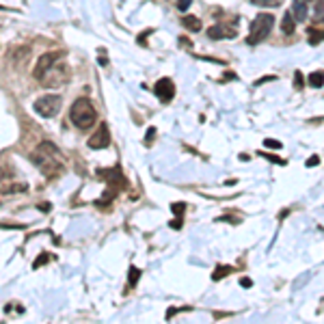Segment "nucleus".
Wrapping results in <instances>:
<instances>
[{
  "label": "nucleus",
  "instance_id": "obj_1",
  "mask_svg": "<svg viewBox=\"0 0 324 324\" xmlns=\"http://www.w3.org/2000/svg\"><path fill=\"white\" fill-rule=\"evenodd\" d=\"M31 160L37 164V169L46 177L61 175V171H63V167H65L61 149L54 145V143H48V141L39 143V145L35 147V152L31 153Z\"/></svg>",
  "mask_w": 324,
  "mask_h": 324
},
{
  "label": "nucleus",
  "instance_id": "obj_2",
  "mask_svg": "<svg viewBox=\"0 0 324 324\" xmlns=\"http://www.w3.org/2000/svg\"><path fill=\"white\" fill-rule=\"evenodd\" d=\"M69 119H72V123L78 130H89V128L95 126L97 111L89 97H78L76 102L72 104V108H69Z\"/></svg>",
  "mask_w": 324,
  "mask_h": 324
},
{
  "label": "nucleus",
  "instance_id": "obj_3",
  "mask_svg": "<svg viewBox=\"0 0 324 324\" xmlns=\"http://www.w3.org/2000/svg\"><path fill=\"white\" fill-rule=\"evenodd\" d=\"M275 26V16L272 13H257L255 19L251 22V33L247 37V46H257L270 35Z\"/></svg>",
  "mask_w": 324,
  "mask_h": 324
},
{
  "label": "nucleus",
  "instance_id": "obj_4",
  "mask_svg": "<svg viewBox=\"0 0 324 324\" xmlns=\"http://www.w3.org/2000/svg\"><path fill=\"white\" fill-rule=\"evenodd\" d=\"M33 108H35V113L41 114V117H46V119L57 117L58 111H61V95L50 93V95L37 97V99H35V104H33Z\"/></svg>",
  "mask_w": 324,
  "mask_h": 324
},
{
  "label": "nucleus",
  "instance_id": "obj_5",
  "mask_svg": "<svg viewBox=\"0 0 324 324\" xmlns=\"http://www.w3.org/2000/svg\"><path fill=\"white\" fill-rule=\"evenodd\" d=\"M67 76H69V72H67V67H65V63L57 61L41 78H39V82H41L43 87H48V89H58V87H63V84L67 82Z\"/></svg>",
  "mask_w": 324,
  "mask_h": 324
},
{
  "label": "nucleus",
  "instance_id": "obj_6",
  "mask_svg": "<svg viewBox=\"0 0 324 324\" xmlns=\"http://www.w3.org/2000/svg\"><path fill=\"white\" fill-rule=\"evenodd\" d=\"M63 54H65V52H61V50H57V52L41 54V57H39V61H37V65H35V69H33V76L39 80V78H41L43 74H46V72H48L50 67H52L54 63H57V61H61V58H63Z\"/></svg>",
  "mask_w": 324,
  "mask_h": 324
},
{
  "label": "nucleus",
  "instance_id": "obj_7",
  "mask_svg": "<svg viewBox=\"0 0 324 324\" xmlns=\"http://www.w3.org/2000/svg\"><path fill=\"white\" fill-rule=\"evenodd\" d=\"M153 93H156V97L162 104H169L175 97V84H173L171 78H160V80L153 84Z\"/></svg>",
  "mask_w": 324,
  "mask_h": 324
},
{
  "label": "nucleus",
  "instance_id": "obj_8",
  "mask_svg": "<svg viewBox=\"0 0 324 324\" xmlns=\"http://www.w3.org/2000/svg\"><path fill=\"white\" fill-rule=\"evenodd\" d=\"M97 177H102L111 188H117V186L123 188L128 184L126 177H123V173L119 171L117 167H113V169H97Z\"/></svg>",
  "mask_w": 324,
  "mask_h": 324
},
{
  "label": "nucleus",
  "instance_id": "obj_9",
  "mask_svg": "<svg viewBox=\"0 0 324 324\" xmlns=\"http://www.w3.org/2000/svg\"><path fill=\"white\" fill-rule=\"evenodd\" d=\"M87 145L91 147V149H104V147L111 145V132H108L106 123H102V126H99L97 132L87 141Z\"/></svg>",
  "mask_w": 324,
  "mask_h": 324
},
{
  "label": "nucleus",
  "instance_id": "obj_10",
  "mask_svg": "<svg viewBox=\"0 0 324 324\" xmlns=\"http://www.w3.org/2000/svg\"><path fill=\"white\" fill-rule=\"evenodd\" d=\"M238 35V31L233 26H225V24H214V26L208 28V37L210 39H233Z\"/></svg>",
  "mask_w": 324,
  "mask_h": 324
},
{
  "label": "nucleus",
  "instance_id": "obj_11",
  "mask_svg": "<svg viewBox=\"0 0 324 324\" xmlns=\"http://www.w3.org/2000/svg\"><path fill=\"white\" fill-rule=\"evenodd\" d=\"M28 184L24 182H13V179H0V192L2 194H16V192H26Z\"/></svg>",
  "mask_w": 324,
  "mask_h": 324
},
{
  "label": "nucleus",
  "instance_id": "obj_12",
  "mask_svg": "<svg viewBox=\"0 0 324 324\" xmlns=\"http://www.w3.org/2000/svg\"><path fill=\"white\" fill-rule=\"evenodd\" d=\"M307 0H294L292 2V16L296 22H307V13H309V7H307Z\"/></svg>",
  "mask_w": 324,
  "mask_h": 324
},
{
  "label": "nucleus",
  "instance_id": "obj_13",
  "mask_svg": "<svg viewBox=\"0 0 324 324\" xmlns=\"http://www.w3.org/2000/svg\"><path fill=\"white\" fill-rule=\"evenodd\" d=\"M182 24H184V26H186L191 33H199V31L203 28V26H201V19L194 18V16H184V18H182Z\"/></svg>",
  "mask_w": 324,
  "mask_h": 324
},
{
  "label": "nucleus",
  "instance_id": "obj_14",
  "mask_svg": "<svg viewBox=\"0 0 324 324\" xmlns=\"http://www.w3.org/2000/svg\"><path fill=\"white\" fill-rule=\"evenodd\" d=\"M294 26H296V19H294L292 11H290V13H286V16H283V22H281V31L286 33V35H292V33H294Z\"/></svg>",
  "mask_w": 324,
  "mask_h": 324
},
{
  "label": "nucleus",
  "instance_id": "obj_15",
  "mask_svg": "<svg viewBox=\"0 0 324 324\" xmlns=\"http://www.w3.org/2000/svg\"><path fill=\"white\" fill-rule=\"evenodd\" d=\"M307 82L311 84L313 89H320V87H324V72H313V74H309V78H307Z\"/></svg>",
  "mask_w": 324,
  "mask_h": 324
},
{
  "label": "nucleus",
  "instance_id": "obj_16",
  "mask_svg": "<svg viewBox=\"0 0 324 324\" xmlns=\"http://www.w3.org/2000/svg\"><path fill=\"white\" fill-rule=\"evenodd\" d=\"M309 33V46H318L320 41H324V31L320 28H307Z\"/></svg>",
  "mask_w": 324,
  "mask_h": 324
},
{
  "label": "nucleus",
  "instance_id": "obj_17",
  "mask_svg": "<svg viewBox=\"0 0 324 324\" xmlns=\"http://www.w3.org/2000/svg\"><path fill=\"white\" fill-rule=\"evenodd\" d=\"M231 272H233L231 266H218L216 270L212 272V279H214V281H221V279H225L227 275H231Z\"/></svg>",
  "mask_w": 324,
  "mask_h": 324
},
{
  "label": "nucleus",
  "instance_id": "obj_18",
  "mask_svg": "<svg viewBox=\"0 0 324 324\" xmlns=\"http://www.w3.org/2000/svg\"><path fill=\"white\" fill-rule=\"evenodd\" d=\"M138 279H141V270L132 266V268H130V275H128V286H130V287H134V286H136Z\"/></svg>",
  "mask_w": 324,
  "mask_h": 324
},
{
  "label": "nucleus",
  "instance_id": "obj_19",
  "mask_svg": "<svg viewBox=\"0 0 324 324\" xmlns=\"http://www.w3.org/2000/svg\"><path fill=\"white\" fill-rule=\"evenodd\" d=\"M313 19H316V22H322L324 19V0H318L316 11H313Z\"/></svg>",
  "mask_w": 324,
  "mask_h": 324
},
{
  "label": "nucleus",
  "instance_id": "obj_20",
  "mask_svg": "<svg viewBox=\"0 0 324 324\" xmlns=\"http://www.w3.org/2000/svg\"><path fill=\"white\" fill-rule=\"evenodd\" d=\"M253 4H259V7H279L283 0H251Z\"/></svg>",
  "mask_w": 324,
  "mask_h": 324
},
{
  "label": "nucleus",
  "instance_id": "obj_21",
  "mask_svg": "<svg viewBox=\"0 0 324 324\" xmlns=\"http://www.w3.org/2000/svg\"><path fill=\"white\" fill-rule=\"evenodd\" d=\"M171 210L175 214V218H182V212H186V203H173Z\"/></svg>",
  "mask_w": 324,
  "mask_h": 324
},
{
  "label": "nucleus",
  "instance_id": "obj_22",
  "mask_svg": "<svg viewBox=\"0 0 324 324\" xmlns=\"http://www.w3.org/2000/svg\"><path fill=\"white\" fill-rule=\"evenodd\" d=\"M48 259H50V257H48V253H41V255H39V257L33 262V268H35V270H37V268H41L43 264L48 262Z\"/></svg>",
  "mask_w": 324,
  "mask_h": 324
},
{
  "label": "nucleus",
  "instance_id": "obj_23",
  "mask_svg": "<svg viewBox=\"0 0 324 324\" xmlns=\"http://www.w3.org/2000/svg\"><path fill=\"white\" fill-rule=\"evenodd\" d=\"M294 87H296V89H303V87H305V80H303V74H301V72L294 74Z\"/></svg>",
  "mask_w": 324,
  "mask_h": 324
},
{
  "label": "nucleus",
  "instance_id": "obj_24",
  "mask_svg": "<svg viewBox=\"0 0 324 324\" xmlns=\"http://www.w3.org/2000/svg\"><path fill=\"white\" fill-rule=\"evenodd\" d=\"M264 147H272V149H281V143H279V141H272V138H266V141H264Z\"/></svg>",
  "mask_w": 324,
  "mask_h": 324
},
{
  "label": "nucleus",
  "instance_id": "obj_25",
  "mask_svg": "<svg viewBox=\"0 0 324 324\" xmlns=\"http://www.w3.org/2000/svg\"><path fill=\"white\" fill-rule=\"evenodd\" d=\"M191 2H192V0H177V9H179V11H186V9L191 7Z\"/></svg>",
  "mask_w": 324,
  "mask_h": 324
},
{
  "label": "nucleus",
  "instance_id": "obj_26",
  "mask_svg": "<svg viewBox=\"0 0 324 324\" xmlns=\"http://www.w3.org/2000/svg\"><path fill=\"white\" fill-rule=\"evenodd\" d=\"M270 80H277V76H264V78H259V80H257L255 84L259 87V84H264V82H270Z\"/></svg>",
  "mask_w": 324,
  "mask_h": 324
},
{
  "label": "nucleus",
  "instance_id": "obj_27",
  "mask_svg": "<svg viewBox=\"0 0 324 324\" xmlns=\"http://www.w3.org/2000/svg\"><path fill=\"white\" fill-rule=\"evenodd\" d=\"M318 162H320V158H318V156H311V158L307 160V167H316Z\"/></svg>",
  "mask_w": 324,
  "mask_h": 324
},
{
  "label": "nucleus",
  "instance_id": "obj_28",
  "mask_svg": "<svg viewBox=\"0 0 324 324\" xmlns=\"http://www.w3.org/2000/svg\"><path fill=\"white\" fill-rule=\"evenodd\" d=\"M153 134H156V130H153V128H149V130H147V138H145V143L152 141V138H153Z\"/></svg>",
  "mask_w": 324,
  "mask_h": 324
},
{
  "label": "nucleus",
  "instance_id": "obj_29",
  "mask_svg": "<svg viewBox=\"0 0 324 324\" xmlns=\"http://www.w3.org/2000/svg\"><path fill=\"white\" fill-rule=\"evenodd\" d=\"M240 283H242V286H244V287H251V286H253V281H251V279H248V277H244V279H242V281H240Z\"/></svg>",
  "mask_w": 324,
  "mask_h": 324
},
{
  "label": "nucleus",
  "instance_id": "obj_30",
  "mask_svg": "<svg viewBox=\"0 0 324 324\" xmlns=\"http://www.w3.org/2000/svg\"><path fill=\"white\" fill-rule=\"evenodd\" d=\"M171 227H173V229H179V227H182V218H177V221H173V223H171Z\"/></svg>",
  "mask_w": 324,
  "mask_h": 324
},
{
  "label": "nucleus",
  "instance_id": "obj_31",
  "mask_svg": "<svg viewBox=\"0 0 324 324\" xmlns=\"http://www.w3.org/2000/svg\"><path fill=\"white\" fill-rule=\"evenodd\" d=\"M307 2H311V0H307Z\"/></svg>",
  "mask_w": 324,
  "mask_h": 324
}]
</instances>
